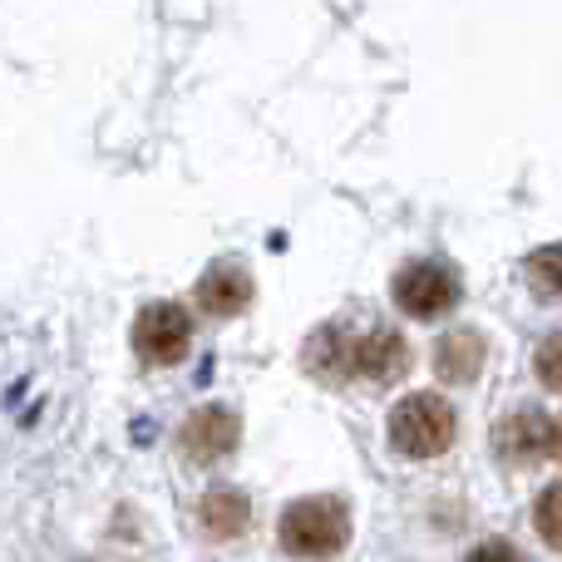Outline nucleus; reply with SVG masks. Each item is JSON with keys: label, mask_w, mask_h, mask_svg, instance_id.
I'll return each instance as SVG.
<instances>
[{"label": "nucleus", "mask_w": 562, "mask_h": 562, "mask_svg": "<svg viewBox=\"0 0 562 562\" xmlns=\"http://www.w3.org/2000/svg\"><path fill=\"white\" fill-rule=\"evenodd\" d=\"M454 439V409L439 395L419 390V395H405L395 409H390V445L405 459H435L449 449Z\"/></svg>", "instance_id": "obj_1"}, {"label": "nucleus", "mask_w": 562, "mask_h": 562, "mask_svg": "<svg viewBox=\"0 0 562 562\" xmlns=\"http://www.w3.org/2000/svg\"><path fill=\"white\" fill-rule=\"evenodd\" d=\"M350 538V514L336 498H301L281 514V548L296 558H330Z\"/></svg>", "instance_id": "obj_2"}, {"label": "nucleus", "mask_w": 562, "mask_h": 562, "mask_svg": "<svg viewBox=\"0 0 562 562\" xmlns=\"http://www.w3.org/2000/svg\"><path fill=\"white\" fill-rule=\"evenodd\" d=\"M134 346H138V356L154 360V366H173V360H183L188 346H193V321H188V311L173 306V301L144 306L134 321Z\"/></svg>", "instance_id": "obj_3"}, {"label": "nucleus", "mask_w": 562, "mask_h": 562, "mask_svg": "<svg viewBox=\"0 0 562 562\" xmlns=\"http://www.w3.org/2000/svg\"><path fill=\"white\" fill-rule=\"evenodd\" d=\"M558 445H562L558 419L538 405L514 409V415L498 425V449H504L514 464H548V459L558 454Z\"/></svg>", "instance_id": "obj_4"}, {"label": "nucleus", "mask_w": 562, "mask_h": 562, "mask_svg": "<svg viewBox=\"0 0 562 562\" xmlns=\"http://www.w3.org/2000/svg\"><path fill=\"white\" fill-rule=\"evenodd\" d=\"M395 301H400V311L429 321L459 301V277L439 262H409L405 272L395 277Z\"/></svg>", "instance_id": "obj_5"}, {"label": "nucleus", "mask_w": 562, "mask_h": 562, "mask_svg": "<svg viewBox=\"0 0 562 562\" xmlns=\"http://www.w3.org/2000/svg\"><path fill=\"white\" fill-rule=\"evenodd\" d=\"M409 370V346L395 326H375L366 336H350V380H375V385H390Z\"/></svg>", "instance_id": "obj_6"}, {"label": "nucleus", "mask_w": 562, "mask_h": 562, "mask_svg": "<svg viewBox=\"0 0 562 562\" xmlns=\"http://www.w3.org/2000/svg\"><path fill=\"white\" fill-rule=\"evenodd\" d=\"M237 435H243V425H237L233 409L207 405L183 425V449L193 459H223V454H233L237 449Z\"/></svg>", "instance_id": "obj_7"}, {"label": "nucleus", "mask_w": 562, "mask_h": 562, "mask_svg": "<svg viewBox=\"0 0 562 562\" xmlns=\"http://www.w3.org/2000/svg\"><path fill=\"white\" fill-rule=\"evenodd\" d=\"M198 301H203L207 316H237L252 301V277L237 262H217L213 272L198 281Z\"/></svg>", "instance_id": "obj_8"}, {"label": "nucleus", "mask_w": 562, "mask_h": 562, "mask_svg": "<svg viewBox=\"0 0 562 562\" xmlns=\"http://www.w3.org/2000/svg\"><path fill=\"white\" fill-rule=\"evenodd\" d=\"M306 370L316 380H350V336L340 326H321L306 340Z\"/></svg>", "instance_id": "obj_9"}, {"label": "nucleus", "mask_w": 562, "mask_h": 562, "mask_svg": "<svg viewBox=\"0 0 562 562\" xmlns=\"http://www.w3.org/2000/svg\"><path fill=\"white\" fill-rule=\"evenodd\" d=\"M203 528L213 538H237L247 528V498L237 488H207L203 498Z\"/></svg>", "instance_id": "obj_10"}, {"label": "nucleus", "mask_w": 562, "mask_h": 562, "mask_svg": "<svg viewBox=\"0 0 562 562\" xmlns=\"http://www.w3.org/2000/svg\"><path fill=\"white\" fill-rule=\"evenodd\" d=\"M479 360H484V340H479L474 330H454V336L439 346V370H445L449 380H469L479 370Z\"/></svg>", "instance_id": "obj_11"}, {"label": "nucleus", "mask_w": 562, "mask_h": 562, "mask_svg": "<svg viewBox=\"0 0 562 562\" xmlns=\"http://www.w3.org/2000/svg\"><path fill=\"white\" fill-rule=\"evenodd\" d=\"M558 262H562V252H558V247H538V252L528 257V281H533V286L543 291V296H558V291H562Z\"/></svg>", "instance_id": "obj_12"}, {"label": "nucleus", "mask_w": 562, "mask_h": 562, "mask_svg": "<svg viewBox=\"0 0 562 562\" xmlns=\"http://www.w3.org/2000/svg\"><path fill=\"white\" fill-rule=\"evenodd\" d=\"M558 498H562V488H558V484H548V488H543V498H538V533H543V543H548V548H558V543H562Z\"/></svg>", "instance_id": "obj_13"}, {"label": "nucleus", "mask_w": 562, "mask_h": 562, "mask_svg": "<svg viewBox=\"0 0 562 562\" xmlns=\"http://www.w3.org/2000/svg\"><path fill=\"white\" fill-rule=\"evenodd\" d=\"M558 350H562V340H558V336H548V340H543V350H538V375H543V385H548V390H558V385H562Z\"/></svg>", "instance_id": "obj_14"}, {"label": "nucleus", "mask_w": 562, "mask_h": 562, "mask_svg": "<svg viewBox=\"0 0 562 562\" xmlns=\"http://www.w3.org/2000/svg\"><path fill=\"white\" fill-rule=\"evenodd\" d=\"M464 562H524V558H518L508 543H484V548H474Z\"/></svg>", "instance_id": "obj_15"}]
</instances>
